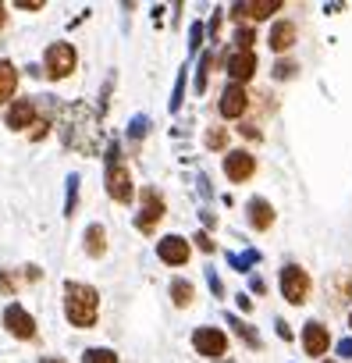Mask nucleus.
<instances>
[{
	"instance_id": "obj_25",
	"label": "nucleus",
	"mask_w": 352,
	"mask_h": 363,
	"mask_svg": "<svg viewBox=\"0 0 352 363\" xmlns=\"http://www.w3.org/2000/svg\"><path fill=\"white\" fill-rule=\"evenodd\" d=\"M256 43V29L253 26H239L235 29V50H253Z\"/></svg>"
},
{
	"instance_id": "obj_7",
	"label": "nucleus",
	"mask_w": 352,
	"mask_h": 363,
	"mask_svg": "<svg viewBox=\"0 0 352 363\" xmlns=\"http://www.w3.org/2000/svg\"><path fill=\"white\" fill-rule=\"evenodd\" d=\"M4 328H8L15 338H22V342L36 338V320H33V313H29L22 303H8V310H4Z\"/></svg>"
},
{
	"instance_id": "obj_6",
	"label": "nucleus",
	"mask_w": 352,
	"mask_h": 363,
	"mask_svg": "<svg viewBox=\"0 0 352 363\" xmlns=\"http://www.w3.org/2000/svg\"><path fill=\"white\" fill-rule=\"evenodd\" d=\"M256 54L253 50H232V54H225V72H228V79L235 82V86H242V82H249L253 75H256Z\"/></svg>"
},
{
	"instance_id": "obj_15",
	"label": "nucleus",
	"mask_w": 352,
	"mask_h": 363,
	"mask_svg": "<svg viewBox=\"0 0 352 363\" xmlns=\"http://www.w3.org/2000/svg\"><path fill=\"white\" fill-rule=\"evenodd\" d=\"M246 211H249V225H253L256 232H267V228L274 225V207H271L263 196H253V200L246 203Z\"/></svg>"
},
{
	"instance_id": "obj_21",
	"label": "nucleus",
	"mask_w": 352,
	"mask_h": 363,
	"mask_svg": "<svg viewBox=\"0 0 352 363\" xmlns=\"http://www.w3.org/2000/svg\"><path fill=\"white\" fill-rule=\"evenodd\" d=\"M64 189H68V196H64V218H72L75 207H79V174H68L64 178Z\"/></svg>"
},
{
	"instance_id": "obj_26",
	"label": "nucleus",
	"mask_w": 352,
	"mask_h": 363,
	"mask_svg": "<svg viewBox=\"0 0 352 363\" xmlns=\"http://www.w3.org/2000/svg\"><path fill=\"white\" fill-rule=\"evenodd\" d=\"M210 65H214V54H203V61H200V72H196V79H193L196 93H207V75H210Z\"/></svg>"
},
{
	"instance_id": "obj_35",
	"label": "nucleus",
	"mask_w": 352,
	"mask_h": 363,
	"mask_svg": "<svg viewBox=\"0 0 352 363\" xmlns=\"http://www.w3.org/2000/svg\"><path fill=\"white\" fill-rule=\"evenodd\" d=\"M274 328H278V338H285V342H292V338H295V335H292V328H288L285 320H278Z\"/></svg>"
},
{
	"instance_id": "obj_8",
	"label": "nucleus",
	"mask_w": 352,
	"mask_h": 363,
	"mask_svg": "<svg viewBox=\"0 0 352 363\" xmlns=\"http://www.w3.org/2000/svg\"><path fill=\"white\" fill-rule=\"evenodd\" d=\"M281 11V0H239V4H232V18H249V22H263L271 15Z\"/></svg>"
},
{
	"instance_id": "obj_24",
	"label": "nucleus",
	"mask_w": 352,
	"mask_h": 363,
	"mask_svg": "<svg viewBox=\"0 0 352 363\" xmlns=\"http://www.w3.org/2000/svg\"><path fill=\"white\" fill-rule=\"evenodd\" d=\"M207 150H225L228 153V128H221V125H214V128H207Z\"/></svg>"
},
{
	"instance_id": "obj_16",
	"label": "nucleus",
	"mask_w": 352,
	"mask_h": 363,
	"mask_svg": "<svg viewBox=\"0 0 352 363\" xmlns=\"http://www.w3.org/2000/svg\"><path fill=\"white\" fill-rule=\"evenodd\" d=\"M267 43H271V50H278V54L292 50V47H295V26H292V22H274Z\"/></svg>"
},
{
	"instance_id": "obj_4",
	"label": "nucleus",
	"mask_w": 352,
	"mask_h": 363,
	"mask_svg": "<svg viewBox=\"0 0 352 363\" xmlns=\"http://www.w3.org/2000/svg\"><path fill=\"white\" fill-rule=\"evenodd\" d=\"M75 47L72 43H64V40H57V43H50L47 47V54H43V65H47V75L50 79H68L72 72H75Z\"/></svg>"
},
{
	"instance_id": "obj_5",
	"label": "nucleus",
	"mask_w": 352,
	"mask_h": 363,
	"mask_svg": "<svg viewBox=\"0 0 352 363\" xmlns=\"http://www.w3.org/2000/svg\"><path fill=\"white\" fill-rule=\"evenodd\" d=\"M164 214H167L164 196H160L153 186H146V189H142V211H139V218H135V228H139V232H153Z\"/></svg>"
},
{
	"instance_id": "obj_40",
	"label": "nucleus",
	"mask_w": 352,
	"mask_h": 363,
	"mask_svg": "<svg viewBox=\"0 0 352 363\" xmlns=\"http://www.w3.org/2000/svg\"><path fill=\"white\" fill-rule=\"evenodd\" d=\"M249 289H253L256 296H263V292H267V285H263V278H249Z\"/></svg>"
},
{
	"instance_id": "obj_39",
	"label": "nucleus",
	"mask_w": 352,
	"mask_h": 363,
	"mask_svg": "<svg viewBox=\"0 0 352 363\" xmlns=\"http://www.w3.org/2000/svg\"><path fill=\"white\" fill-rule=\"evenodd\" d=\"M338 356H345V359L352 356V338H341V342H338Z\"/></svg>"
},
{
	"instance_id": "obj_34",
	"label": "nucleus",
	"mask_w": 352,
	"mask_h": 363,
	"mask_svg": "<svg viewBox=\"0 0 352 363\" xmlns=\"http://www.w3.org/2000/svg\"><path fill=\"white\" fill-rule=\"evenodd\" d=\"M221 18H225V11H214V18H210V36L217 40V33H221Z\"/></svg>"
},
{
	"instance_id": "obj_30",
	"label": "nucleus",
	"mask_w": 352,
	"mask_h": 363,
	"mask_svg": "<svg viewBox=\"0 0 352 363\" xmlns=\"http://www.w3.org/2000/svg\"><path fill=\"white\" fill-rule=\"evenodd\" d=\"M47 132H50V118H40L36 114V121L29 125V139H43Z\"/></svg>"
},
{
	"instance_id": "obj_37",
	"label": "nucleus",
	"mask_w": 352,
	"mask_h": 363,
	"mask_svg": "<svg viewBox=\"0 0 352 363\" xmlns=\"http://www.w3.org/2000/svg\"><path fill=\"white\" fill-rule=\"evenodd\" d=\"M239 132H242L246 139H260V128H256V125H239Z\"/></svg>"
},
{
	"instance_id": "obj_46",
	"label": "nucleus",
	"mask_w": 352,
	"mask_h": 363,
	"mask_svg": "<svg viewBox=\"0 0 352 363\" xmlns=\"http://www.w3.org/2000/svg\"><path fill=\"white\" fill-rule=\"evenodd\" d=\"M324 363H334V359H324Z\"/></svg>"
},
{
	"instance_id": "obj_38",
	"label": "nucleus",
	"mask_w": 352,
	"mask_h": 363,
	"mask_svg": "<svg viewBox=\"0 0 352 363\" xmlns=\"http://www.w3.org/2000/svg\"><path fill=\"white\" fill-rule=\"evenodd\" d=\"M235 299H239V310H242V313H249V310H253V299H249L246 292H239Z\"/></svg>"
},
{
	"instance_id": "obj_10",
	"label": "nucleus",
	"mask_w": 352,
	"mask_h": 363,
	"mask_svg": "<svg viewBox=\"0 0 352 363\" xmlns=\"http://www.w3.org/2000/svg\"><path fill=\"white\" fill-rule=\"evenodd\" d=\"M217 111H221V118H242L246 111H249V93L242 89V86H235V82H228L225 86V93H221V100H217Z\"/></svg>"
},
{
	"instance_id": "obj_33",
	"label": "nucleus",
	"mask_w": 352,
	"mask_h": 363,
	"mask_svg": "<svg viewBox=\"0 0 352 363\" xmlns=\"http://www.w3.org/2000/svg\"><path fill=\"white\" fill-rule=\"evenodd\" d=\"M207 281H210V292H214L217 299H225V285H221V278H217V271H207Z\"/></svg>"
},
{
	"instance_id": "obj_20",
	"label": "nucleus",
	"mask_w": 352,
	"mask_h": 363,
	"mask_svg": "<svg viewBox=\"0 0 352 363\" xmlns=\"http://www.w3.org/2000/svg\"><path fill=\"white\" fill-rule=\"evenodd\" d=\"M193 299H196L193 281H186V278H174V281H171V303H174V306H182V310H186Z\"/></svg>"
},
{
	"instance_id": "obj_19",
	"label": "nucleus",
	"mask_w": 352,
	"mask_h": 363,
	"mask_svg": "<svg viewBox=\"0 0 352 363\" xmlns=\"http://www.w3.org/2000/svg\"><path fill=\"white\" fill-rule=\"evenodd\" d=\"M228 328H235V335L249 345V349H260L263 342H260V335H256V328L253 324H246L242 317H235V313H228Z\"/></svg>"
},
{
	"instance_id": "obj_29",
	"label": "nucleus",
	"mask_w": 352,
	"mask_h": 363,
	"mask_svg": "<svg viewBox=\"0 0 352 363\" xmlns=\"http://www.w3.org/2000/svg\"><path fill=\"white\" fill-rule=\"evenodd\" d=\"M203 36H207V33H203V26H200V22H193V26H189V50H193V54L203 47Z\"/></svg>"
},
{
	"instance_id": "obj_23",
	"label": "nucleus",
	"mask_w": 352,
	"mask_h": 363,
	"mask_svg": "<svg viewBox=\"0 0 352 363\" xmlns=\"http://www.w3.org/2000/svg\"><path fill=\"white\" fill-rule=\"evenodd\" d=\"M82 363H121V359H118V352H114V349L96 345V349H86V352H82Z\"/></svg>"
},
{
	"instance_id": "obj_22",
	"label": "nucleus",
	"mask_w": 352,
	"mask_h": 363,
	"mask_svg": "<svg viewBox=\"0 0 352 363\" xmlns=\"http://www.w3.org/2000/svg\"><path fill=\"white\" fill-rule=\"evenodd\" d=\"M228 264H232L235 271H242V274H246L253 264H260V253H256V250H246V253H228Z\"/></svg>"
},
{
	"instance_id": "obj_11",
	"label": "nucleus",
	"mask_w": 352,
	"mask_h": 363,
	"mask_svg": "<svg viewBox=\"0 0 352 363\" xmlns=\"http://www.w3.org/2000/svg\"><path fill=\"white\" fill-rule=\"evenodd\" d=\"M193 345H196V352L200 356H225V349H228V335L221 331V328H196V335H193Z\"/></svg>"
},
{
	"instance_id": "obj_27",
	"label": "nucleus",
	"mask_w": 352,
	"mask_h": 363,
	"mask_svg": "<svg viewBox=\"0 0 352 363\" xmlns=\"http://www.w3.org/2000/svg\"><path fill=\"white\" fill-rule=\"evenodd\" d=\"M186 72H189V68H182L178 79H174V89H171V111H178V107H182V96H186Z\"/></svg>"
},
{
	"instance_id": "obj_12",
	"label": "nucleus",
	"mask_w": 352,
	"mask_h": 363,
	"mask_svg": "<svg viewBox=\"0 0 352 363\" xmlns=\"http://www.w3.org/2000/svg\"><path fill=\"white\" fill-rule=\"evenodd\" d=\"M157 257L164 264H171V267H186L189 264V242L182 235H164L157 242Z\"/></svg>"
},
{
	"instance_id": "obj_13",
	"label": "nucleus",
	"mask_w": 352,
	"mask_h": 363,
	"mask_svg": "<svg viewBox=\"0 0 352 363\" xmlns=\"http://www.w3.org/2000/svg\"><path fill=\"white\" fill-rule=\"evenodd\" d=\"M327 345H331L327 328H324L320 320H310V324L302 328V349H306V356H324Z\"/></svg>"
},
{
	"instance_id": "obj_28",
	"label": "nucleus",
	"mask_w": 352,
	"mask_h": 363,
	"mask_svg": "<svg viewBox=\"0 0 352 363\" xmlns=\"http://www.w3.org/2000/svg\"><path fill=\"white\" fill-rule=\"evenodd\" d=\"M149 132V118L146 114H135L132 121H128V139H142Z\"/></svg>"
},
{
	"instance_id": "obj_17",
	"label": "nucleus",
	"mask_w": 352,
	"mask_h": 363,
	"mask_svg": "<svg viewBox=\"0 0 352 363\" xmlns=\"http://www.w3.org/2000/svg\"><path fill=\"white\" fill-rule=\"evenodd\" d=\"M18 89V68L11 61H0V104H8Z\"/></svg>"
},
{
	"instance_id": "obj_43",
	"label": "nucleus",
	"mask_w": 352,
	"mask_h": 363,
	"mask_svg": "<svg viewBox=\"0 0 352 363\" xmlns=\"http://www.w3.org/2000/svg\"><path fill=\"white\" fill-rule=\"evenodd\" d=\"M40 363H64V359H54V356H43Z\"/></svg>"
},
{
	"instance_id": "obj_9",
	"label": "nucleus",
	"mask_w": 352,
	"mask_h": 363,
	"mask_svg": "<svg viewBox=\"0 0 352 363\" xmlns=\"http://www.w3.org/2000/svg\"><path fill=\"white\" fill-rule=\"evenodd\" d=\"M225 174L232 182H249L256 174V157L249 150H228L225 153Z\"/></svg>"
},
{
	"instance_id": "obj_44",
	"label": "nucleus",
	"mask_w": 352,
	"mask_h": 363,
	"mask_svg": "<svg viewBox=\"0 0 352 363\" xmlns=\"http://www.w3.org/2000/svg\"><path fill=\"white\" fill-rule=\"evenodd\" d=\"M348 328H352V313H348Z\"/></svg>"
},
{
	"instance_id": "obj_41",
	"label": "nucleus",
	"mask_w": 352,
	"mask_h": 363,
	"mask_svg": "<svg viewBox=\"0 0 352 363\" xmlns=\"http://www.w3.org/2000/svg\"><path fill=\"white\" fill-rule=\"evenodd\" d=\"M25 278L29 281H40V267H25Z\"/></svg>"
},
{
	"instance_id": "obj_31",
	"label": "nucleus",
	"mask_w": 352,
	"mask_h": 363,
	"mask_svg": "<svg viewBox=\"0 0 352 363\" xmlns=\"http://www.w3.org/2000/svg\"><path fill=\"white\" fill-rule=\"evenodd\" d=\"M295 72H299V68H295L292 61H278V65H274V79H281V82H285V79H292Z\"/></svg>"
},
{
	"instance_id": "obj_42",
	"label": "nucleus",
	"mask_w": 352,
	"mask_h": 363,
	"mask_svg": "<svg viewBox=\"0 0 352 363\" xmlns=\"http://www.w3.org/2000/svg\"><path fill=\"white\" fill-rule=\"evenodd\" d=\"M4 22H8V8L0 4V29H4Z\"/></svg>"
},
{
	"instance_id": "obj_32",
	"label": "nucleus",
	"mask_w": 352,
	"mask_h": 363,
	"mask_svg": "<svg viewBox=\"0 0 352 363\" xmlns=\"http://www.w3.org/2000/svg\"><path fill=\"white\" fill-rule=\"evenodd\" d=\"M193 242H196L203 253H214V250H217V246H214V239H210L207 232H196V235H193Z\"/></svg>"
},
{
	"instance_id": "obj_1",
	"label": "nucleus",
	"mask_w": 352,
	"mask_h": 363,
	"mask_svg": "<svg viewBox=\"0 0 352 363\" xmlns=\"http://www.w3.org/2000/svg\"><path fill=\"white\" fill-rule=\"evenodd\" d=\"M64 317L72 328H93L100 317V292L82 281L64 285Z\"/></svg>"
},
{
	"instance_id": "obj_14",
	"label": "nucleus",
	"mask_w": 352,
	"mask_h": 363,
	"mask_svg": "<svg viewBox=\"0 0 352 363\" xmlns=\"http://www.w3.org/2000/svg\"><path fill=\"white\" fill-rule=\"evenodd\" d=\"M4 121H8V128H15V132L29 128V125L36 121V100H11Z\"/></svg>"
},
{
	"instance_id": "obj_3",
	"label": "nucleus",
	"mask_w": 352,
	"mask_h": 363,
	"mask_svg": "<svg viewBox=\"0 0 352 363\" xmlns=\"http://www.w3.org/2000/svg\"><path fill=\"white\" fill-rule=\"evenodd\" d=\"M310 274L299 267V264H285L281 267V296L292 303V306H302L310 299Z\"/></svg>"
},
{
	"instance_id": "obj_18",
	"label": "nucleus",
	"mask_w": 352,
	"mask_h": 363,
	"mask_svg": "<svg viewBox=\"0 0 352 363\" xmlns=\"http://www.w3.org/2000/svg\"><path fill=\"white\" fill-rule=\"evenodd\" d=\"M86 253L89 257H103L107 253V232H103V225H89L86 228Z\"/></svg>"
},
{
	"instance_id": "obj_45",
	"label": "nucleus",
	"mask_w": 352,
	"mask_h": 363,
	"mask_svg": "<svg viewBox=\"0 0 352 363\" xmlns=\"http://www.w3.org/2000/svg\"><path fill=\"white\" fill-rule=\"evenodd\" d=\"M221 363H232V359H221Z\"/></svg>"
},
{
	"instance_id": "obj_36",
	"label": "nucleus",
	"mask_w": 352,
	"mask_h": 363,
	"mask_svg": "<svg viewBox=\"0 0 352 363\" xmlns=\"http://www.w3.org/2000/svg\"><path fill=\"white\" fill-rule=\"evenodd\" d=\"M18 8H22V11H40L43 0H18Z\"/></svg>"
},
{
	"instance_id": "obj_2",
	"label": "nucleus",
	"mask_w": 352,
	"mask_h": 363,
	"mask_svg": "<svg viewBox=\"0 0 352 363\" xmlns=\"http://www.w3.org/2000/svg\"><path fill=\"white\" fill-rule=\"evenodd\" d=\"M103 160H107V196H110L114 203H132V196H135V189H132V174H128V167H125L121 150H118L114 139L107 143Z\"/></svg>"
}]
</instances>
